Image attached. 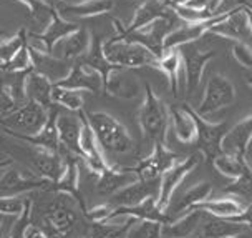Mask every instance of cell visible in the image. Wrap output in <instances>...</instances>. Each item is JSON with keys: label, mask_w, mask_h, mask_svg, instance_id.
<instances>
[{"label": "cell", "mask_w": 252, "mask_h": 238, "mask_svg": "<svg viewBox=\"0 0 252 238\" xmlns=\"http://www.w3.org/2000/svg\"><path fill=\"white\" fill-rule=\"evenodd\" d=\"M163 222L156 220H136L129 228L128 238H163Z\"/></svg>", "instance_id": "cell-38"}, {"label": "cell", "mask_w": 252, "mask_h": 238, "mask_svg": "<svg viewBox=\"0 0 252 238\" xmlns=\"http://www.w3.org/2000/svg\"><path fill=\"white\" fill-rule=\"evenodd\" d=\"M27 42H29V30L27 29H20L17 34L0 40V58L5 62V65Z\"/></svg>", "instance_id": "cell-37"}, {"label": "cell", "mask_w": 252, "mask_h": 238, "mask_svg": "<svg viewBox=\"0 0 252 238\" xmlns=\"http://www.w3.org/2000/svg\"><path fill=\"white\" fill-rule=\"evenodd\" d=\"M53 83L50 79H47L43 74H40L37 70H32L27 75L25 80V95L27 100L37 102L40 105H43L45 109H53L55 103L52 100V92H53Z\"/></svg>", "instance_id": "cell-30"}, {"label": "cell", "mask_w": 252, "mask_h": 238, "mask_svg": "<svg viewBox=\"0 0 252 238\" xmlns=\"http://www.w3.org/2000/svg\"><path fill=\"white\" fill-rule=\"evenodd\" d=\"M20 217V215H19ZM17 215H3L0 213V238H8L13 223L17 222Z\"/></svg>", "instance_id": "cell-46"}, {"label": "cell", "mask_w": 252, "mask_h": 238, "mask_svg": "<svg viewBox=\"0 0 252 238\" xmlns=\"http://www.w3.org/2000/svg\"><path fill=\"white\" fill-rule=\"evenodd\" d=\"M55 85L71 88V90L90 92L94 93V95L105 92V79H103V75L98 70H94L93 67L87 65L83 60L75 62L70 74Z\"/></svg>", "instance_id": "cell-15"}, {"label": "cell", "mask_w": 252, "mask_h": 238, "mask_svg": "<svg viewBox=\"0 0 252 238\" xmlns=\"http://www.w3.org/2000/svg\"><path fill=\"white\" fill-rule=\"evenodd\" d=\"M48 117H50V110L37 102L27 100L0 119V128L5 130L7 135L8 133L37 135L48 122Z\"/></svg>", "instance_id": "cell-5"}, {"label": "cell", "mask_w": 252, "mask_h": 238, "mask_svg": "<svg viewBox=\"0 0 252 238\" xmlns=\"http://www.w3.org/2000/svg\"><path fill=\"white\" fill-rule=\"evenodd\" d=\"M211 193H213V183L211 182H199L194 183L192 187H188L186 190L179 193L178 198L169 201L168 208H166V215L171 220L173 213H186L189 210H192L196 205H199L201 201L211 198Z\"/></svg>", "instance_id": "cell-26"}, {"label": "cell", "mask_w": 252, "mask_h": 238, "mask_svg": "<svg viewBox=\"0 0 252 238\" xmlns=\"http://www.w3.org/2000/svg\"><path fill=\"white\" fill-rule=\"evenodd\" d=\"M246 230H249V228L239 222H234L231 218L211 217V215H206L201 227V233L206 238H229L239 235Z\"/></svg>", "instance_id": "cell-31"}, {"label": "cell", "mask_w": 252, "mask_h": 238, "mask_svg": "<svg viewBox=\"0 0 252 238\" xmlns=\"http://www.w3.org/2000/svg\"><path fill=\"white\" fill-rule=\"evenodd\" d=\"M206 213L202 210L192 208L183 213L176 220L163 225V238H192L196 237L197 230L202 227Z\"/></svg>", "instance_id": "cell-29"}, {"label": "cell", "mask_w": 252, "mask_h": 238, "mask_svg": "<svg viewBox=\"0 0 252 238\" xmlns=\"http://www.w3.org/2000/svg\"><path fill=\"white\" fill-rule=\"evenodd\" d=\"M3 74H5V62L0 58V79L3 77Z\"/></svg>", "instance_id": "cell-50"}, {"label": "cell", "mask_w": 252, "mask_h": 238, "mask_svg": "<svg viewBox=\"0 0 252 238\" xmlns=\"http://www.w3.org/2000/svg\"><path fill=\"white\" fill-rule=\"evenodd\" d=\"M168 115L174 137L179 142L184 143V145L196 142L197 123L194 110L189 109V105H168Z\"/></svg>", "instance_id": "cell-21"}, {"label": "cell", "mask_w": 252, "mask_h": 238, "mask_svg": "<svg viewBox=\"0 0 252 238\" xmlns=\"http://www.w3.org/2000/svg\"><path fill=\"white\" fill-rule=\"evenodd\" d=\"M52 182L37 175H27L19 168L7 167L0 173V197H20L38 188L50 187Z\"/></svg>", "instance_id": "cell-14"}, {"label": "cell", "mask_w": 252, "mask_h": 238, "mask_svg": "<svg viewBox=\"0 0 252 238\" xmlns=\"http://www.w3.org/2000/svg\"><path fill=\"white\" fill-rule=\"evenodd\" d=\"M121 218L120 223H115L113 220L106 222H93L90 228V237L92 238H128L129 228L138 218L133 217H118Z\"/></svg>", "instance_id": "cell-33"}, {"label": "cell", "mask_w": 252, "mask_h": 238, "mask_svg": "<svg viewBox=\"0 0 252 238\" xmlns=\"http://www.w3.org/2000/svg\"><path fill=\"white\" fill-rule=\"evenodd\" d=\"M17 2H20L30 12V15L40 24H45V27L52 20L53 7L47 0H17Z\"/></svg>", "instance_id": "cell-39"}, {"label": "cell", "mask_w": 252, "mask_h": 238, "mask_svg": "<svg viewBox=\"0 0 252 238\" xmlns=\"http://www.w3.org/2000/svg\"><path fill=\"white\" fill-rule=\"evenodd\" d=\"M192 238H206L204 235H202V233H201V235H196V237H192Z\"/></svg>", "instance_id": "cell-53"}, {"label": "cell", "mask_w": 252, "mask_h": 238, "mask_svg": "<svg viewBox=\"0 0 252 238\" xmlns=\"http://www.w3.org/2000/svg\"><path fill=\"white\" fill-rule=\"evenodd\" d=\"M231 220H234V222H239V223H242V225H246L247 228H251L252 230V203L244 206V210H242L237 217H234Z\"/></svg>", "instance_id": "cell-47"}, {"label": "cell", "mask_w": 252, "mask_h": 238, "mask_svg": "<svg viewBox=\"0 0 252 238\" xmlns=\"http://www.w3.org/2000/svg\"><path fill=\"white\" fill-rule=\"evenodd\" d=\"M208 35H218L220 39L227 40H247L252 39V24H251V13L246 5L237 7L236 10L229 12L222 20L218 22Z\"/></svg>", "instance_id": "cell-12"}, {"label": "cell", "mask_w": 252, "mask_h": 238, "mask_svg": "<svg viewBox=\"0 0 252 238\" xmlns=\"http://www.w3.org/2000/svg\"><path fill=\"white\" fill-rule=\"evenodd\" d=\"M229 238H252V233H249V230L239 233V235H234V237H229Z\"/></svg>", "instance_id": "cell-49"}, {"label": "cell", "mask_w": 252, "mask_h": 238, "mask_svg": "<svg viewBox=\"0 0 252 238\" xmlns=\"http://www.w3.org/2000/svg\"><path fill=\"white\" fill-rule=\"evenodd\" d=\"M24 152L25 160L29 161L32 172H35L37 177L47 178L48 182H52V185L58 182V178L65 170V159H63L62 152H50L45 148L29 145V143H25Z\"/></svg>", "instance_id": "cell-8"}, {"label": "cell", "mask_w": 252, "mask_h": 238, "mask_svg": "<svg viewBox=\"0 0 252 238\" xmlns=\"http://www.w3.org/2000/svg\"><path fill=\"white\" fill-rule=\"evenodd\" d=\"M103 45H105V40L101 37H98V35H92V47H90V50L87 52V55H85L82 60L87 65L93 67L94 70L100 72L103 75V79H106V75L110 74V70L113 69L115 65H111L110 60L106 58L105 47Z\"/></svg>", "instance_id": "cell-34"}, {"label": "cell", "mask_w": 252, "mask_h": 238, "mask_svg": "<svg viewBox=\"0 0 252 238\" xmlns=\"http://www.w3.org/2000/svg\"><path fill=\"white\" fill-rule=\"evenodd\" d=\"M32 208H33V201L29 200V201H27L25 210L22 212L20 217L17 218V222L13 223V227H12L10 235H8V238H25L27 232H29V228H30Z\"/></svg>", "instance_id": "cell-41"}, {"label": "cell", "mask_w": 252, "mask_h": 238, "mask_svg": "<svg viewBox=\"0 0 252 238\" xmlns=\"http://www.w3.org/2000/svg\"><path fill=\"white\" fill-rule=\"evenodd\" d=\"M236 102V87L224 74H213L206 83L204 93L196 112L209 122H218L214 119L219 112L229 109Z\"/></svg>", "instance_id": "cell-6"}, {"label": "cell", "mask_w": 252, "mask_h": 238, "mask_svg": "<svg viewBox=\"0 0 252 238\" xmlns=\"http://www.w3.org/2000/svg\"><path fill=\"white\" fill-rule=\"evenodd\" d=\"M196 123H197L196 145L206 159L213 161L216 157L222 154L220 143H222V138L229 130L227 123L224 120H220V122H209V120L202 119L197 112H196Z\"/></svg>", "instance_id": "cell-13"}, {"label": "cell", "mask_w": 252, "mask_h": 238, "mask_svg": "<svg viewBox=\"0 0 252 238\" xmlns=\"http://www.w3.org/2000/svg\"><path fill=\"white\" fill-rule=\"evenodd\" d=\"M105 55L111 65L125 69H141L151 67L156 69L159 64V55L148 48L145 43L134 40L129 34H116L105 40Z\"/></svg>", "instance_id": "cell-1"}, {"label": "cell", "mask_w": 252, "mask_h": 238, "mask_svg": "<svg viewBox=\"0 0 252 238\" xmlns=\"http://www.w3.org/2000/svg\"><path fill=\"white\" fill-rule=\"evenodd\" d=\"M57 105L50 109V117H48V122L45 123V127L40 130L37 135H19V133H8V137L15 138L19 142H25L29 145L45 148V150L50 152H60L62 143H60V135H58V127H57V117H58Z\"/></svg>", "instance_id": "cell-25"}, {"label": "cell", "mask_w": 252, "mask_h": 238, "mask_svg": "<svg viewBox=\"0 0 252 238\" xmlns=\"http://www.w3.org/2000/svg\"><path fill=\"white\" fill-rule=\"evenodd\" d=\"M85 117L103 150L123 155L129 154L134 148V142L128 128L116 117L103 110H88L85 112Z\"/></svg>", "instance_id": "cell-3"}, {"label": "cell", "mask_w": 252, "mask_h": 238, "mask_svg": "<svg viewBox=\"0 0 252 238\" xmlns=\"http://www.w3.org/2000/svg\"><path fill=\"white\" fill-rule=\"evenodd\" d=\"M179 52H181L184 74H186V93H192L199 87L208 62L214 58L218 52L214 48H202L194 43L179 47Z\"/></svg>", "instance_id": "cell-10"}, {"label": "cell", "mask_w": 252, "mask_h": 238, "mask_svg": "<svg viewBox=\"0 0 252 238\" xmlns=\"http://www.w3.org/2000/svg\"><path fill=\"white\" fill-rule=\"evenodd\" d=\"M25 70H33V62H32L29 42H27L5 65V72H25Z\"/></svg>", "instance_id": "cell-40"}, {"label": "cell", "mask_w": 252, "mask_h": 238, "mask_svg": "<svg viewBox=\"0 0 252 238\" xmlns=\"http://www.w3.org/2000/svg\"><path fill=\"white\" fill-rule=\"evenodd\" d=\"M213 163H214L216 170H218L220 175L231 178V180H236V178H239L241 175L247 170V167H249V165H247L246 161H244V159H241V157L229 155V154L218 155L213 160Z\"/></svg>", "instance_id": "cell-36"}, {"label": "cell", "mask_w": 252, "mask_h": 238, "mask_svg": "<svg viewBox=\"0 0 252 238\" xmlns=\"http://www.w3.org/2000/svg\"><path fill=\"white\" fill-rule=\"evenodd\" d=\"M159 180H141L138 178L136 182L129 183L128 187L121 188L120 192H116L115 195L110 197V201L115 208H121V206H138L148 198H158L159 195Z\"/></svg>", "instance_id": "cell-18"}, {"label": "cell", "mask_w": 252, "mask_h": 238, "mask_svg": "<svg viewBox=\"0 0 252 238\" xmlns=\"http://www.w3.org/2000/svg\"><path fill=\"white\" fill-rule=\"evenodd\" d=\"M194 208L202 210L206 215H211V217L234 218L244 210V205L237 200V197H226V198H208L201 201L199 205H196Z\"/></svg>", "instance_id": "cell-32"}, {"label": "cell", "mask_w": 252, "mask_h": 238, "mask_svg": "<svg viewBox=\"0 0 252 238\" xmlns=\"http://www.w3.org/2000/svg\"><path fill=\"white\" fill-rule=\"evenodd\" d=\"M90 238H92V237H90Z\"/></svg>", "instance_id": "cell-54"}, {"label": "cell", "mask_w": 252, "mask_h": 238, "mask_svg": "<svg viewBox=\"0 0 252 238\" xmlns=\"http://www.w3.org/2000/svg\"><path fill=\"white\" fill-rule=\"evenodd\" d=\"M138 178L139 177L133 168H123V167H116V165H110V167H106L98 175V182H96L98 195L111 197L116 192H120L121 188L136 182Z\"/></svg>", "instance_id": "cell-24"}, {"label": "cell", "mask_w": 252, "mask_h": 238, "mask_svg": "<svg viewBox=\"0 0 252 238\" xmlns=\"http://www.w3.org/2000/svg\"><path fill=\"white\" fill-rule=\"evenodd\" d=\"M92 32L83 27H78L75 32L68 34L66 37H63L62 40H58L55 45L52 47L50 53H53L55 57L62 58L66 62H78L80 58H83L87 55V52L92 47Z\"/></svg>", "instance_id": "cell-19"}, {"label": "cell", "mask_w": 252, "mask_h": 238, "mask_svg": "<svg viewBox=\"0 0 252 238\" xmlns=\"http://www.w3.org/2000/svg\"><path fill=\"white\" fill-rule=\"evenodd\" d=\"M141 82L134 74V69L113 67L105 79V92L111 97H118L123 100H131L141 93Z\"/></svg>", "instance_id": "cell-17"}, {"label": "cell", "mask_w": 252, "mask_h": 238, "mask_svg": "<svg viewBox=\"0 0 252 238\" xmlns=\"http://www.w3.org/2000/svg\"><path fill=\"white\" fill-rule=\"evenodd\" d=\"M25 238H47V237H45V233L42 232V228H32L30 227Z\"/></svg>", "instance_id": "cell-48"}, {"label": "cell", "mask_w": 252, "mask_h": 238, "mask_svg": "<svg viewBox=\"0 0 252 238\" xmlns=\"http://www.w3.org/2000/svg\"><path fill=\"white\" fill-rule=\"evenodd\" d=\"M5 37H10V34H8L3 27H0V39H5Z\"/></svg>", "instance_id": "cell-51"}, {"label": "cell", "mask_w": 252, "mask_h": 238, "mask_svg": "<svg viewBox=\"0 0 252 238\" xmlns=\"http://www.w3.org/2000/svg\"><path fill=\"white\" fill-rule=\"evenodd\" d=\"M231 53L239 65H242L244 69H252V47L247 42H244V40L234 42L231 47Z\"/></svg>", "instance_id": "cell-43"}, {"label": "cell", "mask_w": 252, "mask_h": 238, "mask_svg": "<svg viewBox=\"0 0 252 238\" xmlns=\"http://www.w3.org/2000/svg\"><path fill=\"white\" fill-rule=\"evenodd\" d=\"M179 160H183L179 154L169 150L164 143H156L151 147L150 154L139 160L133 170L141 180H159L161 175L171 167H174Z\"/></svg>", "instance_id": "cell-9"}, {"label": "cell", "mask_w": 252, "mask_h": 238, "mask_svg": "<svg viewBox=\"0 0 252 238\" xmlns=\"http://www.w3.org/2000/svg\"><path fill=\"white\" fill-rule=\"evenodd\" d=\"M62 17L68 20L73 19H92L105 15L115 8V0H85L80 3H66L62 0H47Z\"/></svg>", "instance_id": "cell-20"}, {"label": "cell", "mask_w": 252, "mask_h": 238, "mask_svg": "<svg viewBox=\"0 0 252 238\" xmlns=\"http://www.w3.org/2000/svg\"><path fill=\"white\" fill-rule=\"evenodd\" d=\"M138 125L141 130L143 138L150 143H164L168 137V127H169V115L168 107L161 102V98L153 92L151 85L145 82V98L138 109Z\"/></svg>", "instance_id": "cell-4"}, {"label": "cell", "mask_w": 252, "mask_h": 238, "mask_svg": "<svg viewBox=\"0 0 252 238\" xmlns=\"http://www.w3.org/2000/svg\"><path fill=\"white\" fill-rule=\"evenodd\" d=\"M30 55H32V62H33V70L43 74L47 79H50L53 83H58L60 80H63L66 75L70 74L73 64L66 60H62V58L55 57L50 52L45 50H38V48L30 47Z\"/></svg>", "instance_id": "cell-23"}, {"label": "cell", "mask_w": 252, "mask_h": 238, "mask_svg": "<svg viewBox=\"0 0 252 238\" xmlns=\"http://www.w3.org/2000/svg\"><path fill=\"white\" fill-rule=\"evenodd\" d=\"M52 100L57 107H62V109H65L68 112H75V114L83 110V105H85L83 92L71 90V88L60 87V85H53Z\"/></svg>", "instance_id": "cell-35"}, {"label": "cell", "mask_w": 252, "mask_h": 238, "mask_svg": "<svg viewBox=\"0 0 252 238\" xmlns=\"http://www.w3.org/2000/svg\"><path fill=\"white\" fill-rule=\"evenodd\" d=\"M202 157L204 155H202L201 152H197L194 155H189L186 159L179 160L174 167H171L169 170H166V172L161 175L159 195H158V206H159V210H163L166 213V208H168L169 201L173 200L174 193L181 187L184 178L199 165Z\"/></svg>", "instance_id": "cell-7"}, {"label": "cell", "mask_w": 252, "mask_h": 238, "mask_svg": "<svg viewBox=\"0 0 252 238\" xmlns=\"http://www.w3.org/2000/svg\"><path fill=\"white\" fill-rule=\"evenodd\" d=\"M78 201L73 195L65 192H57V197L47 205L42 220V232L47 238H70L78 227Z\"/></svg>", "instance_id": "cell-2"}, {"label": "cell", "mask_w": 252, "mask_h": 238, "mask_svg": "<svg viewBox=\"0 0 252 238\" xmlns=\"http://www.w3.org/2000/svg\"><path fill=\"white\" fill-rule=\"evenodd\" d=\"M30 198H25L24 195L20 197H0V213L3 215H22L25 210L27 201Z\"/></svg>", "instance_id": "cell-42"}, {"label": "cell", "mask_w": 252, "mask_h": 238, "mask_svg": "<svg viewBox=\"0 0 252 238\" xmlns=\"http://www.w3.org/2000/svg\"><path fill=\"white\" fill-rule=\"evenodd\" d=\"M171 10H173V5L166 2V0H143L136 7V10L133 12V17L128 24H123L120 20H113L115 30L116 34L136 32V30H141L143 27L150 25L153 20L169 13Z\"/></svg>", "instance_id": "cell-16"}, {"label": "cell", "mask_w": 252, "mask_h": 238, "mask_svg": "<svg viewBox=\"0 0 252 238\" xmlns=\"http://www.w3.org/2000/svg\"><path fill=\"white\" fill-rule=\"evenodd\" d=\"M113 210H115V206L111 203H103V205H96V206H93V208L87 210L85 215H87V218H90L92 222H106V220L111 217Z\"/></svg>", "instance_id": "cell-44"}, {"label": "cell", "mask_w": 252, "mask_h": 238, "mask_svg": "<svg viewBox=\"0 0 252 238\" xmlns=\"http://www.w3.org/2000/svg\"><path fill=\"white\" fill-rule=\"evenodd\" d=\"M156 69L164 74V77L169 83L171 93H173L174 97H178L179 90H181V85L184 87V90H186V74H184V65H183V58H181L179 48L163 52Z\"/></svg>", "instance_id": "cell-28"}, {"label": "cell", "mask_w": 252, "mask_h": 238, "mask_svg": "<svg viewBox=\"0 0 252 238\" xmlns=\"http://www.w3.org/2000/svg\"><path fill=\"white\" fill-rule=\"evenodd\" d=\"M17 107L19 105H17L12 95L8 93L5 83H3V77H2L0 79V119L5 117L7 114H10L12 110H15Z\"/></svg>", "instance_id": "cell-45"}, {"label": "cell", "mask_w": 252, "mask_h": 238, "mask_svg": "<svg viewBox=\"0 0 252 238\" xmlns=\"http://www.w3.org/2000/svg\"><path fill=\"white\" fill-rule=\"evenodd\" d=\"M252 140V114L237 122L232 128L227 130V133L222 138V154H229L234 157L244 159L246 148Z\"/></svg>", "instance_id": "cell-27"}, {"label": "cell", "mask_w": 252, "mask_h": 238, "mask_svg": "<svg viewBox=\"0 0 252 238\" xmlns=\"http://www.w3.org/2000/svg\"><path fill=\"white\" fill-rule=\"evenodd\" d=\"M247 85H249V87L252 88V75H249V77H247Z\"/></svg>", "instance_id": "cell-52"}, {"label": "cell", "mask_w": 252, "mask_h": 238, "mask_svg": "<svg viewBox=\"0 0 252 238\" xmlns=\"http://www.w3.org/2000/svg\"><path fill=\"white\" fill-rule=\"evenodd\" d=\"M57 127L62 147L66 148L71 154L82 157V148H80V138H82L83 130L82 114L78 112V115H75V112H70V114H60L58 112Z\"/></svg>", "instance_id": "cell-22"}, {"label": "cell", "mask_w": 252, "mask_h": 238, "mask_svg": "<svg viewBox=\"0 0 252 238\" xmlns=\"http://www.w3.org/2000/svg\"><path fill=\"white\" fill-rule=\"evenodd\" d=\"M224 15H216L209 20H202V22H183L181 25H176L171 32L166 35L163 40V52L166 50H174V48H179L183 45H188V43H194L197 40H201L202 37H206L208 32L213 27L220 22L226 17Z\"/></svg>", "instance_id": "cell-11"}]
</instances>
